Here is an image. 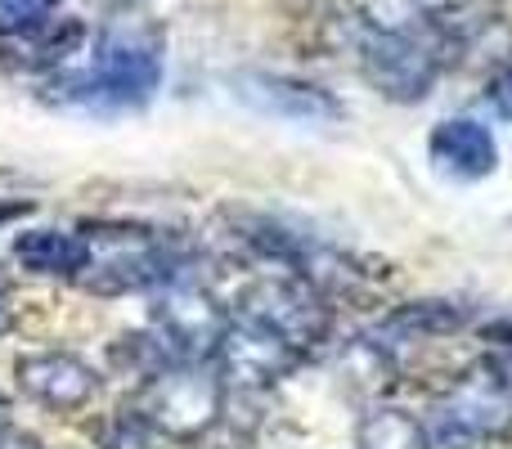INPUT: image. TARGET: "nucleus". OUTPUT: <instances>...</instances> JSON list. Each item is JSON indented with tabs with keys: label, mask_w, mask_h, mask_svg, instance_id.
I'll use <instances>...</instances> for the list:
<instances>
[{
	"label": "nucleus",
	"mask_w": 512,
	"mask_h": 449,
	"mask_svg": "<svg viewBox=\"0 0 512 449\" xmlns=\"http://www.w3.org/2000/svg\"><path fill=\"white\" fill-rule=\"evenodd\" d=\"M234 315L265 324L270 333H279L288 346H297L301 355H315L328 346L333 337V306H328V292H319L315 283L297 279L288 270H274L252 279L248 288L234 301Z\"/></svg>",
	"instance_id": "obj_6"
},
{
	"label": "nucleus",
	"mask_w": 512,
	"mask_h": 449,
	"mask_svg": "<svg viewBox=\"0 0 512 449\" xmlns=\"http://www.w3.org/2000/svg\"><path fill=\"white\" fill-rule=\"evenodd\" d=\"M14 261L41 279H81L90 265V243L81 229H23L14 238Z\"/></svg>",
	"instance_id": "obj_13"
},
{
	"label": "nucleus",
	"mask_w": 512,
	"mask_h": 449,
	"mask_svg": "<svg viewBox=\"0 0 512 449\" xmlns=\"http://www.w3.org/2000/svg\"><path fill=\"white\" fill-rule=\"evenodd\" d=\"M486 99H490V108H495L499 117H508V122H512V63H508V68H499L495 77H490Z\"/></svg>",
	"instance_id": "obj_20"
},
{
	"label": "nucleus",
	"mask_w": 512,
	"mask_h": 449,
	"mask_svg": "<svg viewBox=\"0 0 512 449\" xmlns=\"http://www.w3.org/2000/svg\"><path fill=\"white\" fill-rule=\"evenodd\" d=\"M234 234H239V243L261 256V261L315 283L328 297H333V292H351L355 283L369 274L351 252H342V247L324 243L319 234H306V229H297L288 221H274V216H239Z\"/></svg>",
	"instance_id": "obj_5"
},
{
	"label": "nucleus",
	"mask_w": 512,
	"mask_h": 449,
	"mask_svg": "<svg viewBox=\"0 0 512 449\" xmlns=\"http://www.w3.org/2000/svg\"><path fill=\"white\" fill-rule=\"evenodd\" d=\"M27 212H32V203H27V198H0V225L18 221V216H27Z\"/></svg>",
	"instance_id": "obj_23"
},
{
	"label": "nucleus",
	"mask_w": 512,
	"mask_h": 449,
	"mask_svg": "<svg viewBox=\"0 0 512 449\" xmlns=\"http://www.w3.org/2000/svg\"><path fill=\"white\" fill-rule=\"evenodd\" d=\"M54 5H59V0H0V41L45 23V18L54 14Z\"/></svg>",
	"instance_id": "obj_19"
},
{
	"label": "nucleus",
	"mask_w": 512,
	"mask_h": 449,
	"mask_svg": "<svg viewBox=\"0 0 512 449\" xmlns=\"http://www.w3.org/2000/svg\"><path fill=\"white\" fill-rule=\"evenodd\" d=\"M481 337H486L495 351H512V315H499V319H490L486 328H481Z\"/></svg>",
	"instance_id": "obj_21"
},
{
	"label": "nucleus",
	"mask_w": 512,
	"mask_h": 449,
	"mask_svg": "<svg viewBox=\"0 0 512 449\" xmlns=\"http://www.w3.org/2000/svg\"><path fill=\"white\" fill-rule=\"evenodd\" d=\"M0 418H5V396H0Z\"/></svg>",
	"instance_id": "obj_25"
},
{
	"label": "nucleus",
	"mask_w": 512,
	"mask_h": 449,
	"mask_svg": "<svg viewBox=\"0 0 512 449\" xmlns=\"http://www.w3.org/2000/svg\"><path fill=\"white\" fill-rule=\"evenodd\" d=\"M355 449H432V432L409 409L369 405L355 423Z\"/></svg>",
	"instance_id": "obj_17"
},
{
	"label": "nucleus",
	"mask_w": 512,
	"mask_h": 449,
	"mask_svg": "<svg viewBox=\"0 0 512 449\" xmlns=\"http://www.w3.org/2000/svg\"><path fill=\"white\" fill-rule=\"evenodd\" d=\"M445 68L450 63H445L436 27L432 32H409V36L364 32V41H360L364 81L382 99H391V104H418V99H427Z\"/></svg>",
	"instance_id": "obj_7"
},
{
	"label": "nucleus",
	"mask_w": 512,
	"mask_h": 449,
	"mask_svg": "<svg viewBox=\"0 0 512 449\" xmlns=\"http://www.w3.org/2000/svg\"><path fill=\"white\" fill-rule=\"evenodd\" d=\"M90 243V265L81 274V288L99 297H122V292H158L176 279H189L194 270V247L180 234H162L149 225L99 221L81 229Z\"/></svg>",
	"instance_id": "obj_2"
},
{
	"label": "nucleus",
	"mask_w": 512,
	"mask_h": 449,
	"mask_svg": "<svg viewBox=\"0 0 512 449\" xmlns=\"http://www.w3.org/2000/svg\"><path fill=\"white\" fill-rule=\"evenodd\" d=\"M9 324H14V315H9V297H5V283H0V337L9 333Z\"/></svg>",
	"instance_id": "obj_24"
},
{
	"label": "nucleus",
	"mask_w": 512,
	"mask_h": 449,
	"mask_svg": "<svg viewBox=\"0 0 512 449\" xmlns=\"http://www.w3.org/2000/svg\"><path fill=\"white\" fill-rule=\"evenodd\" d=\"M90 41L86 23L77 18H45V23L27 27L18 36H5L0 50L5 54H18V68H32V72H59L68 68L72 54H81V45Z\"/></svg>",
	"instance_id": "obj_14"
},
{
	"label": "nucleus",
	"mask_w": 512,
	"mask_h": 449,
	"mask_svg": "<svg viewBox=\"0 0 512 449\" xmlns=\"http://www.w3.org/2000/svg\"><path fill=\"white\" fill-rule=\"evenodd\" d=\"M351 9L364 32L409 36V32H432L454 9V0H351Z\"/></svg>",
	"instance_id": "obj_16"
},
{
	"label": "nucleus",
	"mask_w": 512,
	"mask_h": 449,
	"mask_svg": "<svg viewBox=\"0 0 512 449\" xmlns=\"http://www.w3.org/2000/svg\"><path fill=\"white\" fill-rule=\"evenodd\" d=\"M301 364H306V355L297 346H288L279 333H270L265 324H252L243 315L230 319V333H225L221 351H216L221 378L239 391H270L283 378H292Z\"/></svg>",
	"instance_id": "obj_9"
},
{
	"label": "nucleus",
	"mask_w": 512,
	"mask_h": 449,
	"mask_svg": "<svg viewBox=\"0 0 512 449\" xmlns=\"http://www.w3.org/2000/svg\"><path fill=\"white\" fill-rule=\"evenodd\" d=\"M472 310L463 301L427 297V301H405L391 315H382L373 337H400V342H418V337H450L459 328H468Z\"/></svg>",
	"instance_id": "obj_15"
},
{
	"label": "nucleus",
	"mask_w": 512,
	"mask_h": 449,
	"mask_svg": "<svg viewBox=\"0 0 512 449\" xmlns=\"http://www.w3.org/2000/svg\"><path fill=\"white\" fill-rule=\"evenodd\" d=\"M234 95L248 108L279 122H301V126H328L342 122L346 108L333 90L315 86L301 77H283V72H239L234 77Z\"/></svg>",
	"instance_id": "obj_10"
},
{
	"label": "nucleus",
	"mask_w": 512,
	"mask_h": 449,
	"mask_svg": "<svg viewBox=\"0 0 512 449\" xmlns=\"http://www.w3.org/2000/svg\"><path fill=\"white\" fill-rule=\"evenodd\" d=\"M162 86V41L149 27L117 23L95 36L81 68H59L45 81L50 104L72 108H144Z\"/></svg>",
	"instance_id": "obj_1"
},
{
	"label": "nucleus",
	"mask_w": 512,
	"mask_h": 449,
	"mask_svg": "<svg viewBox=\"0 0 512 449\" xmlns=\"http://www.w3.org/2000/svg\"><path fill=\"white\" fill-rule=\"evenodd\" d=\"M427 158H432L436 176L472 185V180L495 176L499 144L495 131L486 122H477V117H445V122H436L432 140H427Z\"/></svg>",
	"instance_id": "obj_12"
},
{
	"label": "nucleus",
	"mask_w": 512,
	"mask_h": 449,
	"mask_svg": "<svg viewBox=\"0 0 512 449\" xmlns=\"http://www.w3.org/2000/svg\"><path fill=\"white\" fill-rule=\"evenodd\" d=\"M225 400H230V382L221 378L216 360H176L144 382L135 405L149 414L162 441L194 445L221 427Z\"/></svg>",
	"instance_id": "obj_4"
},
{
	"label": "nucleus",
	"mask_w": 512,
	"mask_h": 449,
	"mask_svg": "<svg viewBox=\"0 0 512 449\" xmlns=\"http://www.w3.org/2000/svg\"><path fill=\"white\" fill-rule=\"evenodd\" d=\"M230 319V310L194 279H176L158 288L149 310V324L171 351V360H216L225 333H230Z\"/></svg>",
	"instance_id": "obj_8"
},
{
	"label": "nucleus",
	"mask_w": 512,
	"mask_h": 449,
	"mask_svg": "<svg viewBox=\"0 0 512 449\" xmlns=\"http://www.w3.org/2000/svg\"><path fill=\"white\" fill-rule=\"evenodd\" d=\"M0 449H45V445L36 441L32 432H23V427H14V423L0 418Z\"/></svg>",
	"instance_id": "obj_22"
},
{
	"label": "nucleus",
	"mask_w": 512,
	"mask_h": 449,
	"mask_svg": "<svg viewBox=\"0 0 512 449\" xmlns=\"http://www.w3.org/2000/svg\"><path fill=\"white\" fill-rule=\"evenodd\" d=\"M162 436L158 427L149 423V414H144L140 405H122L113 409V414H104L95 423V445L99 449H153Z\"/></svg>",
	"instance_id": "obj_18"
},
{
	"label": "nucleus",
	"mask_w": 512,
	"mask_h": 449,
	"mask_svg": "<svg viewBox=\"0 0 512 449\" xmlns=\"http://www.w3.org/2000/svg\"><path fill=\"white\" fill-rule=\"evenodd\" d=\"M14 382L50 414H81L99 396V373L72 351H32L14 364Z\"/></svg>",
	"instance_id": "obj_11"
},
{
	"label": "nucleus",
	"mask_w": 512,
	"mask_h": 449,
	"mask_svg": "<svg viewBox=\"0 0 512 449\" xmlns=\"http://www.w3.org/2000/svg\"><path fill=\"white\" fill-rule=\"evenodd\" d=\"M432 441L450 449H477L512 436V351H490L472 360L450 387L436 396Z\"/></svg>",
	"instance_id": "obj_3"
}]
</instances>
